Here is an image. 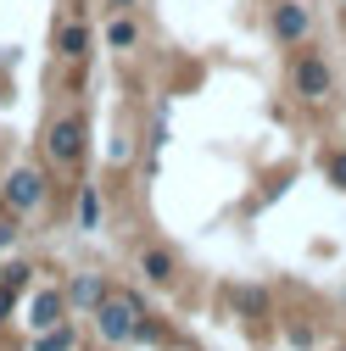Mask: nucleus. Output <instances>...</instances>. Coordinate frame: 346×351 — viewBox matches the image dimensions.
<instances>
[{"mask_svg":"<svg viewBox=\"0 0 346 351\" xmlns=\"http://www.w3.org/2000/svg\"><path fill=\"white\" fill-rule=\"evenodd\" d=\"M95 324H101V335H106L112 346L135 340V335H140V301H135V295H106V301L95 306Z\"/></svg>","mask_w":346,"mask_h":351,"instance_id":"nucleus-1","label":"nucleus"},{"mask_svg":"<svg viewBox=\"0 0 346 351\" xmlns=\"http://www.w3.org/2000/svg\"><path fill=\"white\" fill-rule=\"evenodd\" d=\"M73 346V329H51L45 340H39V351H67Z\"/></svg>","mask_w":346,"mask_h":351,"instance_id":"nucleus-9","label":"nucleus"},{"mask_svg":"<svg viewBox=\"0 0 346 351\" xmlns=\"http://www.w3.org/2000/svg\"><path fill=\"white\" fill-rule=\"evenodd\" d=\"M62 301H67V295H39V306H34V324H39V329H51V324H56V313H62Z\"/></svg>","mask_w":346,"mask_h":351,"instance_id":"nucleus-7","label":"nucleus"},{"mask_svg":"<svg viewBox=\"0 0 346 351\" xmlns=\"http://www.w3.org/2000/svg\"><path fill=\"white\" fill-rule=\"evenodd\" d=\"M0 245H12V223H0Z\"/></svg>","mask_w":346,"mask_h":351,"instance_id":"nucleus-12","label":"nucleus"},{"mask_svg":"<svg viewBox=\"0 0 346 351\" xmlns=\"http://www.w3.org/2000/svg\"><path fill=\"white\" fill-rule=\"evenodd\" d=\"M39 201H45V179H39V173H12V179H6V206L12 212H34Z\"/></svg>","mask_w":346,"mask_h":351,"instance_id":"nucleus-2","label":"nucleus"},{"mask_svg":"<svg viewBox=\"0 0 346 351\" xmlns=\"http://www.w3.org/2000/svg\"><path fill=\"white\" fill-rule=\"evenodd\" d=\"M78 151H84V128H78V123H56V128H51V156H56V162H73Z\"/></svg>","mask_w":346,"mask_h":351,"instance_id":"nucleus-3","label":"nucleus"},{"mask_svg":"<svg viewBox=\"0 0 346 351\" xmlns=\"http://www.w3.org/2000/svg\"><path fill=\"white\" fill-rule=\"evenodd\" d=\"M330 179L346 190V151H335V156H330Z\"/></svg>","mask_w":346,"mask_h":351,"instance_id":"nucleus-11","label":"nucleus"},{"mask_svg":"<svg viewBox=\"0 0 346 351\" xmlns=\"http://www.w3.org/2000/svg\"><path fill=\"white\" fill-rule=\"evenodd\" d=\"M140 268H146V279L162 285V279H173V256H168V251H146V256H140Z\"/></svg>","mask_w":346,"mask_h":351,"instance_id":"nucleus-6","label":"nucleus"},{"mask_svg":"<svg viewBox=\"0 0 346 351\" xmlns=\"http://www.w3.org/2000/svg\"><path fill=\"white\" fill-rule=\"evenodd\" d=\"M78 217H84V229H95V217H101V206H95V190H84V206H78Z\"/></svg>","mask_w":346,"mask_h":351,"instance_id":"nucleus-10","label":"nucleus"},{"mask_svg":"<svg viewBox=\"0 0 346 351\" xmlns=\"http://www.w3.org/2000/svg\"><path fill=\"white\" fill-rule=\"evenodd\" d=\"M296 84H301V95H324V90H330V73H324L319 62H301V67H296Z\"/></svg>","mask_w":346,"mask_h":351,"instance_id":"nucleus-5","label":"nucleus"},{"mask_svg":"<svg viewBox=\"0 0 346 351\" xmlns=\"http://www.w3.org/2000/svg\"><path fill=\"white\" fill-rule=\"evenodd\" d=\"M101 301H106V279L101 274H84V279L67 285V306H101Z\"/></svg>","mask_w":346,"mask_h":351,"instance_id":"nucleus-4","label":"nucleus"},{"mask_svg":"<svg viewBox=\"0 0 346 351\" xmlns=\"http://www.w3.org/2000/svg\"><path fill=\"white\" fill-rule=\"evenodd\" d=\"M341 351H346V346H341Z\"/></svg>","mask_w":346,"mask_h":351,"instance_id":"nucleus-13","label":"nucleus"},{"mask_svg":"<svg viewBox=\"0 0 346 351\" xmlns=\"http://www.w3.org/2000/svg\"><path fill=\"white\" fill-rule=\"evenodd\" d=\"M301 28H308V17H301L296 6H285V12H279V34H285V39H296Z\"/></svg>","mask_w":346,"mask_h":351,"instance_id":"nucleus-8","label":"nucleus"}]
</instances>
